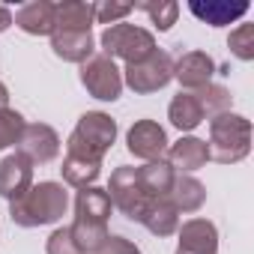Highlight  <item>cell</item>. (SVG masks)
<instances>
[{"label":"cell","mask_w":254,"mask_h":254,"mask_svg":"<svg viewBox=\"0 0 254 254\" xmlns=\"http://www.w3.org/2000/svg\"><path fill=\"white\" fill-rule=\"evenodd\" d=\"M66 206H69V194L63 191L60 183H39L9 203V215L18 227H42L60 221L66 215Z\"/></svg>","instance_id":"obj_1"},{"label":"cell","mask_w":254,"mask_h":254,"mask_svg":"<svg viewBox=\"0 0 254 254\" xmlns=\"http://www.w3.org/2000/svg\"><path fill=\"white\" fill-rule=\"evenodd\" d=\"M209 159L218 165H236L251 153V123L239 114H218L209 120Z\"/></svg>","instance_id":"obj_2"},{"label":"cell","mask_w":254,"mask_h":254,"mask_svg":"<svg viewBox=\"0 0 254 254\" xmlns=\"http://www.w3.org/2000/svg\"><path fill=\"white\" fill-rule=\"evenodd\" d=\"M114 141H117V123L102 111H87L66 141V156H78V159L102 165Z\"/></svg>","instance_id":"obj_3"},{"label":"cell","mask_w":254,"mask_h":254,"mask_svg":"<svg viewBox=\"0 0 254 254\" xmlns=\"http://www.w3.org/2000/svg\"><path fill=\"white\" fill-rule=\"evenodd\" d=\"M102 48H105V54H108L111 60L120 57V60H126V66H129V63L147 60V57L156 51V39H153L150 30H144V27H138V24L120 21V24H111V27L102 33Z\"/></svg>","instance_id":"obj_4"},{"label":"cell","mask_w":254,"mask_h":254,"mask_svg":"<svg viewBox=\"0 0 254 254\" xmlns=\"http://www.w3.org/2000/svg\"><path fill=\"white\" fill-rule=\"evenodd\" d=\"M174 78V57L168 51H153L147 60L141 63H129L123 69V84L135 90L138 96L147 93H159L162 87H168V81Z\"/></svg>","instance_id":"obj_5"},{"label":"cell","mask_w":254,"mask_h":254,"mask_svg":"<svg viewBox=\"0 0 254 254\" xmlns=\"http://www.w3.org/2000/svg\"><path fill=\"white\" fill-rule=\"evenodd\" d=\"M105 191H108V197H111V206H117L129 221H138V224H141L147 206L153 203V200L141 191V186H138V168H132V165L117 168V171L111 174V183H108Z\"/></svg>","instance_id":"obj_6"},{"label":"cell","mask_w":254,"mask_h":254,"mask_svg":"<svg viewBox=\"0 0 254 254\" xmlns=\"http://www.w3.org/2000/svg\"><path fill=\"white\" fill-rule=\"evenodd\" d=\"M81 84L93 99L114 102L123 93V72L108 54H93L87 63H81Z\"/></svg>","instance_id":"obj_7"},{"label":"cell","mask_w":254,"mask_h":254,"mask_svg":"<svg viewBox=\"0 0 254 254\" xmlns=\"http://www.w3.org/2000/svg\"><path fill=\"white\" fill-rule=\"evenodd\" d=\"M18 156H24L30 165H48L60 156V135L45 123H30L18 138Z\"/></svg>","instance_id":"obj_8"},{"label":"cell","mask_w":254,"mask_h":254,"mask_svg":"<svg viewBox=\"0 0 254 254\" xmlns=\"http://www.w3.org/2000/svg\"><path fill=\"white\" fill-rule=\"evenodd\" d=\"M126 147H129V153L135 159L159 162L168 153V135L156 120H138L129 129V135H126Z\"/></svg>","instance_id":"obj_9"},{"label":"cell","mask_w":254,"mask_h":254,"mask_svg":"<svg viewBox=\"0 0 254 254\" xmlns=\"http://www.w3.org/2000/svg\"><path fill=\"white\" fill-rule=\"evenodd\" d=\"M212 75H215V60L206 51H186L174 63V78L180 81V87L186 93H194V90L212 84Z\"/></svg>","instance_id":"obj_10"},{"label":"cell","mask_w":254,"mask_h":254,"mask_svg":"<svg viewBox=\"0 0 254 254\" xmlns=\"http://www.w3.org/2000/svg\"><path fill=\"white\" fill-rule=\"evenodd\" d=\"M177 254H218V230L209 218H191L180 230Z\"/></svg>","instance_id":"obj_11"},{"label":"cell","mask_w":254,"mask_h":254,"mask_svg":"<svg viewBox=\"0 0 254 254\" xmlns=\"http://www.w3.org/2000/svg\"><path fill=\"white\" fill-rule=\"evenodd\" d=\"M33 186V165L24 156H6L0 162V197H6L9 203L18 200L27 189Z\"/></svg>","instance_id":"obj_12"},{"label":"cell","mask_w":254,"mask_h":254,"mask_svg":"<svg viewBox=\"0 0 254 254\" xmlns=\"http://www.w3.org/2000/svg\"><path fill=\"white\" fill-rule=\"evenodd\" d=\"M93 45L96 42L90 30H54L51 33V48L66 63H87L96 51Z\"/></svg>","instance_id":"obj_13"},{"label":"cell","mask_w":254,"mask_h":254,"mask_svg":"<svg viewBox=\"0 0 254 254\" xmlns=\"http://www.w3.org/2000/svg\"><path fill=\"white\" fill-rule=\"evenodd\" d=\"M206 162H209V147H206V141H200V138H194V135H186V138H180L177 144L168 147V165H171L174 171L194 174V171H200Z\"/></svg>","instance_id":"obj_14"},{"label":"cell","mask_w":254,"mask_h":254,"mask_svg":"<svg viewBox=\"0 0 254 254\" xmlns=\"http://www.w3.org/2000/svg\"><path fill=\"white\" fill-rule=\"evenodd\" d=\"M174 180H177V171L165 159L147 162L144 168H138V186L150 200H168V194L174 189Z\"/></svg>","instance_id":"obj_15"},{"label":"cell","mask_w":254,"mask_h":254,"mask_svg":"<svg viewBox=\"0 0 254 254\" xmlns=\"http://www.w3.org/2000/svg\"><path fill=\"white\" fill-rule=\"evenodd\" d=\"M108 215H111V197L105 189H96V186L78 189V194H75V218L78 221L108 224Z\"/></svg>","instance_id":"obj_16"},{"label":"cell","mask_w":254,"mask_h":254,"mask_svg":"<svg viewBox=\"0 0 254 254\" xmlns=\"http://www.w3.org/2000/svg\"><path fill=\"white\" fill-rule=\"evenodd\" d=\"M15 24L30 36H51L54 33V3H48V0L24 3L15 12Z\"/></svg>","instance_id":"obj_17"},{"label":"cell","mask_w":254,"mask_h":254,"mask_svg":"<svg viewBox=\"0 0 254 254\" xmlns=\"http://www.w3.org/2000/svg\"><path fill=\"white\" fill-rule=\"evenodd\" d=\"M189 12L209 27H224V24L242 18L248 12V3H224V0H206V3H200V0H191Z\"/></svg>","instance_id":"obj_18"},{"label":"cell","mask_w":254,"mask_h":254,"mask_svg":"<svg viewBox=\"0 0 254 254\" xmlns=\"http://www.w3.org/2000/svg\"><path fill=\"white\" fill-rule=\"evenodd\" d=\"M96 21V3L63 0L54 3V30H90Z\"/></svg>","instance_id":"obj_19"},{"label":"cell","mask_w":254,"mask_h":254,"mask_svg":"<svg viewBox=\"0 0 254 254\" xmlns=\"http://www.w3.org/2000/svg\"><path fill=\"white\" fill-rule=\"evenodd\" d=\"M168 120L177 126L180 132H194L197 126L206 120V114H203V108H200L197 96L183 90L180 96H174V99H171V105H168Z\"/></svg>","instance_id":"obj_20"},{"label":"cell","mask_w":254,"mask_h":254,"mask_svg":"<svg viewBox=\"0 0 254 254\" xmlns=\"http://www.w3.org/2000/svg\"><path fill=\"white\" fill-rule=\"evenodd\" d=\"M168 200L174 203L177 212H197V209L206 203V189H203V183H197L194 177L183 174V177L174 180V189H171Z\"/></svg>","instance_id":"obj_21"},{"label":"cell","mask_w":254,"mask_h":254,"mask_svg":"<svg viewBox=\"0 0 254 254\" xmlns=\"http://www.w3.org/2000/svg\"><path fill=\"white\" fill-rule=\"evenodd\" d=\"M141 224L153 233V236H174L180 230V212L174 209L171 200H153L141 218Z\"/></svg>","instance_id":"obj_22"},{"label":"cell","mask_w":254,"mask_h":254,"mask_svg":"<svg viewBox=\"0 0 254 254\" xmlns=\"http://www.w3.org/2000/svg\"><path fill=\"white\" fill-rule=\"evenodd\" d=\"M99 162H87V159H78V156H66L63 159V180L75 189H87L99 180Z\"/></svg>","instance_id":"obj_23"},{"label":"cell","mask_w":254,"mask_h":254,"mask_svg":"<svg viewBox=\"0 0 254 254\" xmlns=\"http://www.w3.org/2000/svg\"><path fill=\"white\" fill-rule=\"evenodd\" d=\"M194 96H197V102H200V108H203V114H206L209 120L218 117V114H227L230 105H233L230 90L221 87V84H206V87L194 90Z\"/></svg>","instance_id":"obj_24"},{"label":"cell","mask_w":254,"mask_h":254,"mask_svg":"<svg viewBox=\"0 0 254 254\" xmlns=\"http://www.w3.org/2000/svg\"><path fill=\"white\" fill-rule=\"evenodd\" d=\"M132 9H141L150 15V21L159 27V30H171L177 24V15H180V3H174V0H153V3H132Z\"/></svg>","instance_id":"obj_25"},{"label":"cell","mask_w":254,"mask_h":254,"mask_svg":"<svg viewBox=\"0 0 254 254\" xmlns=\"http://www.w3.org/2000/svg\"><path fill=\"white\" fill-rule=\"evenodd\" d=\"M24 126H27V123H24V117H21L18 111H12V108H3V111H0V150L18 144Z\"/></svg>","instance_id":"obj_26"},{"label":"cell","mask_w":254,"mask_h":254,"mask_svg":"<svg viewBox=\"0 0 254 254\" xmlns=\"http://www.w3.org/2000/svg\"><path fill=\"white\" fill-rule=\"evenodd\" d=\"M227 48L236 60H254V24H239L236 30H230Z\"/></svg>","instance_id":"obj_27"},{"label":"cell","mask_w":254,"mask_h":254,"mask_svg":"<svg viewBox=\"0 0 254 254\" xmlns=\"http://www.w3.org/2000/svg\"><path fill=\"white\" fill-rule=\"evenodd\" d=\"M132 12V3H96V21L99 24H120L126 15Z\"/></svg>","instance_id":"obj_28"},{"label":"cell","mask_w":254,"mask_h":254,"mask_svg":"<svg viewBox=\"0 0 254 254\" xmlns=\"http://www.w3.org/2000/svg\"><path fill=\"white\" fill-rule=\"evenodd\" d=\"M45 251H48V254H81V251L75 248L72 236H69V227H57V230L48 236Z\"/></svg>","instance_id":"obj_29"},{"label":"cell","mask_w":254,"mask_h":254,"mask_svg":"<svg viewBox=\"0 0 254 254\" xmlns=\"http://www.w3.org/2000/svg\"><path fill=\"white\" fill-rule=\"evenodd\" d=\"M96 254H141V248L135 242H129V239H123V236H108L105 245Z\"/></svg>","instance_id":"obj_30"},{"label":"cell","mask_w":254,"mask_h":254,"mask_svg":"<svg viewBox=\"0 0 254 254\" xmlns=\"http://www.w3.org/2000/svg\"><path fill=\"white\" fill-rule=\"evenodd\" d=\"M9 24H12V12H9L6 6H0V33H3Z\"/></svg>","instance_id":"obj_31"},{"label":"cell","mask_w":254,"mask_h":254,"mask_svg":"<svg viewBox=\"0 0 254 254\" xmlns=\"http://www.w3.org/2000/svg\"><path fill=\"white\" fill-rule=\"evenodd\" d=\"M9 105V90H6V84L3 81H0V111H3Z\"/></svg>","instance_id":"obj_32"}]
</instances>
